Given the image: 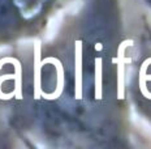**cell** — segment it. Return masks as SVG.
<instances>
[{
    "mask_svg": "<svg viewBox=\"0 0 151 149\" xmlns=\"http://www.w3.org/2000/svg\"><path fill=\"white\" fill-rule=\"evenodd\" d=\"M61 21H63V13L58 12L56 15H53L50 18L48 24H47L46 31H45V39L46 41H52L53 38L58 36V31L61 26Z\"/></svg>",
    "mask_w": 151,
    "mask_h": 149,
    "instance_id": "1",
    "label": "cell"
}]
</instances>
